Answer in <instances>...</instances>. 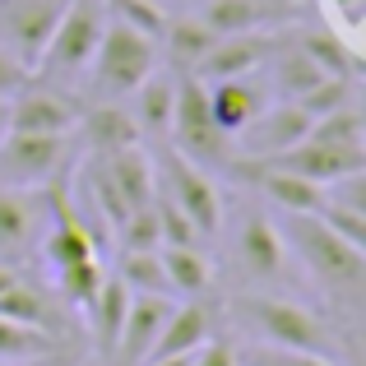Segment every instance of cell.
I'll return each instance as SVG.
<instances>
[{"mask_svg":"<svg viewBox=\"0 0 366 366\" xmlns=\"http://www.w3.org/2000/svg\"><path fill=\"white\" fill-rule=\"evenodd\" d=\"M172 102H177V74L158 65V70L130 93V117L139 125V134L162 139V134L172 130Z\"/></svg>","mask_w":366,"mask_h":366,"instance_id":"cell-22","label":"cell"},{"mask_svg":"<svg viewBox=\"0 0 366 366\" xmlns=\"http://www.w3.org/2000/svg\"><path fill=\"white\" fill-rule=\"evenodd\" d=\"M28 79H33V70H28L24 61H14V56L0 46V98H14V93L24 89Z\"/></svg>","mask_w":366,"mask_h":366,"instance_id":"cell-40","label":"cell"},{"mask_svg":"<svg viewBox=\"0 0 366 366\" xmlns=\"http://www.w3.org/2000/svg\"><path fill=\"white\" fill-rule=\"evenodd\" d=\"M0 315H9V320H19V325H33V330L51 334V339L61 334L56 330V320H61L56 302L37 283H28V278H14V283L0 292Z\"/></svg>","mask_w":366,"mask_h":366,"instance_id":"cell-26","label":"cell"},{"mask_svg":"<svg viewBox=\"0 0 366 366\" xmlns=\"http://www.w3.org/2000/svg\"><path fill=\"white\" fill-rule=\"evenodd\" d=\"M117 237H121V250H158V246H162V237H158V214H153V199L125 214V223L117 227Z\"/></svg>","mask_w":366,"mask_h":366,"instance_id":"cell-33","label":"cell"},{"mask_svg":"<svg viewBox=\"0 0 366 366\" xmlns=\"http://www.w3.org/2000/svg\"><path fill=\"white\" fill-rule=\"evenodd\" d=\"M172 311V297H153V292H130V306H125V320L117 334V348H112V366H144L158 343V330Z\"/></svg>","mask_w":366,"mask_h":366,"instance_id":"cell-12","label":"cell"},{"mask_svg":"<svg viewBox=\"0 0 366 366\" xmlns=\"http://www.w3.org/2000/svg\"><path fill=\"white\" fill-rule=\"evenodd\" d=\"M278 46L274 28L269 33H232V37H218L214 46L204 51V61L195 65V79H237V74H255L259 65L269 61V51Z\"/></svg>","mask_w":366,"mask_h":366,"instance_id":"cell-15","label":"cell"},{"mask_svg":"<svg viewBox=\"0 0 366 366\" xmlns=\"http://www.w3.org/2000/svg\"><path fill=\"white\" fill-rule=\"evenodd\" d=\"M209 112H214L218 130L223 134H242L259 112L269 107L264 89H259L250 74H237V79H209Z\"/></svg>","mask_w":366,"mask_h":366,"instance_id":"cell-19","label":"cell"},{"mask_svg":"<svg viewBox=\"0 0 366 366\" xmlns=\"http://www.w3.org/2000/svg\"><path fill=\"white\" fill-rule=\"evenodd\" d=\"M214 339V311H209L199 297H190V302H172L167 320H162L158 330V343H153L149 362L158 357H186V352H195L199 343Z\"/></svg>","mask_w":366,"mask_h":366,"instance_id":"cell-17","label":"cell"},{"mask_svg":"<svg viewBox=\"0 0 366 366\" xmlns=\"http://www.w3.org/2000/svg\"><path fill=\"white\" fill-rule=\"evenodd\" d=\"M246 366H339V357L325 352H297V348H274V343H255L246 352Z\"/></svg>","mask_w":366,"mask_h":366,"instance_id":"cell-36","label":"cell"},{"mask_svg":"<svg viewBox=\"0 0 366 366\" xmlns=\"http://www.w3.org/2000/svg\"><path fill=\"white\" fill-rule=\"evenodd\" d=\"M102 278H107V274H102V259H84V264L61 269V274H56V283H61V292L84 311V306L93 302V292L102 287Z\"/></svg>","mask_w":366,"mask_h":366,"instance_id":"cell-34","label":"cell"},{"mask_svg":"<svg viewBox=\"0 0 366 366\" xmlns=\"http://www.w3.org/2000/svg\"><path fill=\"white\" fill-rule=\"evenodd\" d=\"M14 278H19V274H14V264H5V259H0V292H5Z\"/></svg>","mask_w":366,"mask_h":366,"instance_id":"cell-41","label":"cell"},{"mask_svg":"<svg viewBox=\"0 0 366 366\" xmlns=\"http://www.w3.org/2000/svg\"><path fill=\"white\" fill-rule=\"evenodd\" d=\"M158 181H162V195L190 218V227L199 237H218V227H223V195H218L214 177L204 167H195L177 149H167L162 167H158Z\"/></svg>","mask_w":366,"mask_h":366,"instance_id":"cell-7","label":"cell"},{"mask_svg":"<svg viewBox=\"0 0 366 366\" xmlns=\"http://www.w3.org/2000/svg\"><path fill=\"white\" fill-rule=\"evenodd\" d=\"M46 223H51L46 186L42 190L0 186V255H24L33 242H42Z\"/></svg>","mask_w":366,"mask_h":366,"instance_id":"cell-13","label":"cell"},{"mask_svg":"<svg viewBox=\"0 0 366 366\" xmlns=\"http://www.w3.org/2000/svg\"><path fill=\"white\" fill-rule=\"evenodd\" d=\"M259 70H269L274 93H278V98H287V102H297L302 93H311L315 84L330 74V70H320V65H315L311 56H306L302 46L292 42V37H278V46L269 51V61L259 65Z\"/></svg>","mask_w":366,"mask_h":366,"instance_id":"cell-21","label":"cell"},{"mask_svg":"<svg viewBox=\"0 0 366 366\" xmlns=\"http://www.w3.org/2000/svg\"><path fill=\"white\" fill-rule=\"evenodd\" d=\"M144 366H190V352L186 357H158V362H144Z\"/></svg>","mask_w":366,"mask_h":366,"instance_id":"cell-42","label":"cell"},{"mask_svg":"<svg viewBox=\"0 0 366 366\" xmlns=\"http://www.w3.org/2000/svg\"><path fill=\"white\" fill-rule=\"evenodd\" d=\"M125 306H130V287H125L121 278H102V287L93 292V302L84 306V315H89V330H93V348H98L102 357H112V348H117Z\"/></svg>","mask_w":366,"mask_h":366,"instance_id":"cell-24","label":"cell"},{"mask_svg":"<svg viewBox=\"0 0 366 366\" xmlns=\"http://www.w3.org/2000/svg\"><path fill=\"white\" fill-rule=\"evenodd\" d=\"M269 162L315 181V186H330V181L348 177V172H366V144H330V139L306 134L302 144H292L287 153H278V158H269Z\"/></svg>","mask_w":366,"mask_h":366,"instance_id":"cell-11","label":"cell"},{"mask_svg":"<svg viewBox=\"0 0 366 366\" xmlns=\"http://www.w3.org/2000/svg\"><path fill=\"white\" fill-rule=\"evenodd\" d=\"M74 130L84 134V144H89L98 158H112V153H121V149L144 144L139 125H134V117H130V107H121V102H102V107L79 112V125H74Z\"/></svg>","mask_w":366,"mask_h":366,"instance_id":"cell-20","label":"cell"},{"mask_svg":"<svg viewBox=\"0 0 366 366\" xmlns=\"http://www.w3.org/2000/svg\"><path fill=\"white\" fill-rule=\"evenodd\" d=\"M79 125V102L65 89H51V84H33L9 98V130H28V134H74Z\"/></svg>","mask_w":366,"mask_h":366,"instance_id":"cell-9","label":"cell"},{"mask_svg":"<svg viewBox=\"0 0 366 366\" xmlns=\"http://www.w3.org/2000/svg\"><path fill=\"white\" fill-rule=\"evenodd\" d=\"M112 172V181H117V190L125 195V204L139 209L153 199V190H158V162L144 153V144H134V149H121L112 153V158H102Z\"/></svg>","mask_w":366,"mask_h":366,"instance_id":"cell-25","label":"cell"},{"mask_svg":"<svg viewBox=\"0 0 366 366\" xmlns=\"http://www.w3.org/2000/svg\"><path fill=\"white\" fill-rule=\"evenodd\" d=\"M56 352V339L42 330H33V325H19L9 320V315H0V362H42Z\"/></svg>","mask_w":366,"mask_h":366,"instance_id":"cell-28","label":"cell"},{"mask_svg":"<svg viewBox=\"0 0 366 366\" xmlns=\"http://www.w3.org/2000/svg\"><path fill=\"white\" fill-rule=\"evenodd\" d=\"M158 42H167V56H172V61H177L181 70L190 74L199 61H204V51H209V46L218 42V33H214V28H209L199 14H195V19H177V24L167 19V28H162V37H158Z\"/></svg>","mask_w":366,"mask_h":366,"instance_id":"cell-27","label":"cell"},{"mask_svg":"<svg viewBox=\"0 0 366 366\" xmlns=\"http://www.w3.org/2000/svg\"><path fill=\"white\" fill-rule=\"evenodd\" d=\"M292 14H297L292 0H204V9H199V19H204L218 37L269 33V28L287 24Z\"/></svg>","mask_w":366,"mask_h":366,"instance_id":"cell-16","label":"cell"},{"mask_svg":"<svg viewBox=\"0 0 366 366\" xmlns=\"http://www.w3.org/2000/svg\"><path fill=\"white\" fill-rule=\"evenodd\" d=\"M348 102H352V74H325L311 93L297 98V107H302L311 121H320V117H330V112L348 107Z\"/></svg>","mask_w":366,"mask_h":366,"instance_id":"cell-30","label":"cell"},{"mask_svg":"<svg viewBox=\"0 0 366 366\" xmlns=\"http://www.w3.org/2000/svg\"><path fill=\"white\" fill-rule=\"evenodd\" d=\"M5 130H9V98H0V139H5Z\"/></svg>","mask_w":366,"mask_h":366,"instance_id":"cell-43","label":"cell"},{"mask_svg":"<svg viewBox=\"0 0 366 366\" xmlns=\"http://www.w3.org/2000/svg\"><path fill=\"white\" fill-rule=\"evenodd\" d=\"M117 278L130 287V292L172 297V292H167V274H162V255H158V250H121Z\"/></svg>","mask_w":366,"mask_h":366,"instance_id":"cell-29","label":"cell"},{"mask_svg":"<svg viewBox=\"0 0 366 366\" xmlns=\"http://www.w3.org/2000/svg\"><path fill=\"white\" fill-rule=\"evenodd\" d=\"M172 149L181 158H190L195 167H227L232 162V149L227 139L232 134L218 130L214 112H209V89L204 79L177 70V102H172Z\"/></svg>","mask_w":366,"mask_h":366,"instance_id":"cell-5","label":"cell"},{"mask_svg":"<svg viewBox=\"0 0 366 366\" xmlns=\"http://www.w3.org/2000/svg\"><path fill=\"white\" fill-rule=\"evenodd\" d=\"M190 366H242V357H237L232 343L209 339V343H199V348L190 352Z\"/></svg>","mask_w":366,"mask_h":366,"instance_id":"cell-39","label":"cell"},{"mask_svg":"<svg viewBox=\"0 0 366 366\" xmlns=\"http://www.w3.org/2000/svg\"><path fill=\"white\" fill-rule=\"evenodd\" d=\"M315 218H320L325 227H334V232H339L343 242L366 246V209H343V204H334V199H325Z\"/></svg>","mask_w":366,"mask_h":366,"instance_id":"cell-37","label":"cell"},{"mask_svg":"<svg viewBox=\"0 0 366 366\" xmlns=\"http://www.w3.org/2000/svg\"><path fill=\"white\" fill-rule=\"evenodd\" d=\"M237 259H242L250 283H283L292 274V250H287L278 223L264 214L242 218V227H237Z\"/></svg>","mask_w":366,"mask_h":366,"instance_id":"cell-10","label":"cell"},{"mask_svg":"<svg viewBox=\"0 0 366 366\" xmlns=\"http://www.w3.org/2000/svg\"><path fill=\"white\" fill-rule=\"evenodd\" d=\"M89 190H93V204H98V214L107 218L112 227H121L125 214H130V204H125V195L117 190V181H112V172H107V162H102V158L89 167Z\"/></svg>","mask_w":366,"mask_h":366,"instance_id":"cell-31","label":"cell"},{"mask_svg":"<svg viewBox=\"0 0 366 366\" xmlns=\"http://www.w3.org/2000/svg\"><path fill=\"white\" fill-rule=\"evenodd\" d=\"M102 28H107V0H70L65 14L56 19L51 37L37 51L33 79L51 84V89H70L74 79H84L102 42Z\"/></svg>","mask_w":366,"mask_h":366,"instance_id":"cell-3","label":"cell"},{"mask_svg":"<svg viewBox=\"0 0 366 366\" xmlns=\"http://www.w3.org/2000/svg\"><path fill=\"white\" fill-rule=\"evenodd\" d=\"M153 214H158V237H162V246H199L204 237L190 227V218L181 214L177 204H172L162 190H153Z\"/></svg>","mask_w":366,"mask_h":366,"instance_id":"cell-32","label":"cell"},{"mask_svg":"<svg viewBox=\"0 0 366 366\" xmlns=\"http://www.w3.org/2000/svg\"><path fill=\"white\" fill-rule=\"evenodd\" d=\"M158 255L172 302H190V297H204L214 287V264L199 246H158Z\"/></svg>","mask_w":366,"mask_h":366,"instance_id":"cell-23","label":"cell"},{"mask_svg":"<svg viewBox=\"0 0 366 366\" xmlns=\"http://www.w3.org/2000/svg\"><path fill=\"white\" fill-rule=\"evenodd\" d=\"M162 51H158V37L139 33V28L121 24V19L107 14V28H102V42L93 51V65H89V84L98 98L117 102V98H130L153 70H158Z\"/></svg>","mask_w":366,"mask_h":366,"instance_id":"cell-4","label":"cell"},{"mask_svg":"<svg viewBox=\"0 0 366 366\" xmlns=\"http://www.w3.org/2000/svg\"><path fill=\"white\" fill-rule=\"evenodd\" d=\"M242 134H250V139L242 144L246 149V158H255V162H269V158H278V153H287L292 144H302L306 134H311V117H306L297 102H287V98H278L274 107H264L255 121L246 125Z\"/></svg>","mask_w":366,"mask_h":366,"instance_id":"cell-14","label":"cell"},{"mask_svg":"<svg viewBox=\"0 0 366 366\" xmlns=\"http://www.w3.org/2000/svg\"><path fill=\"white\" fill-rule=\"evenodd\" d=\"M232 315L255 334L259 343L274 348H297V352H339V334L325 315H315L311 306L292 302V297H274V292H242L232 297Z\"/></svg>","mask_w":366,"mask_h":366,"instance_id":"cell-2","label":"cell"},{"mask_svg":"<svg viewBox=\"0 0 366 366\" xmlns=\"http://www.w3.org/2000/svg\"><path fill=\"white\" fill-rule=\"evenodd\" d=\"M0 366H5V362H0Z\"/></svg>","mask_w":366,"mask_h":366,"instance_id":"cell-44","label":"cell"},{"mask_svg":"<svg viewBox=\"0 0 366 366\" xmlns=\"http://www.w3.org/2000/svg\"><path fill=\"white\" fill-rule=\"evenodd\" d=\"M65 5L70 0H0V46L33 70L37 51L51 37L56 19L65 14Z\"/></svg>","mask_w":366,"mask_h":366,"instance_id":"cell-8","label":"cell"},{"mask_svg":"<svg viewBox=\"0 0 366 366\" xmlns=\"http://www.w3.org/2000/svg\"><path fill=\"white\" fill-rule=\"evenodd\" d=\"M70 158V134H28L5 130L0 139V186L14 190H42L56 181V172Z\"/></svg>","mask_w":366,"mask_h":366,"instance_id":"cell-6","label":"cell"},{"mask_svg":"<svg viewBox=\"0 0 366 366\" xmlns=\"http://www.w3.org/2000/svg\"><path fill=\"white\" fill-rule=\"evenodd\" d=\"M325 19H330V28L339 37H348L352 46H357V33H362V14H366V0H320Z\"/></svg>","mask_w":366,"mask_h":366,"instance_id":"cell-38","label":"cell"},{"mask_svg":"<svg viewBox=\"0 0 366 366\" xmlns=\"http://www.w3.org/2000/svg\"><path fill=\"white\" fill-rule=\"evenodd\" d=\"M107 14L149 37H162V28H167V14L158 9V0H107Z\"/></svg>","mask_w":366,"mask_h":366,"instance_id":"cell-35","label":"cell"},{"mask_svg":"<svg viewBox=\"0 0 366 366\" xmlns=\"http://www.w3.org/2000/svg\"><path fill=\"white\" fill-rule=\"evenodd\" d=\"M292 259L306 269L311 283H320L334 302L343 306H357L362 302V287H366V246L343 242L334 227H325L315 214H283L278 223Z\"/></svg>","mask_w":366,"mask_h":366,"instance_id":"cell-1","label":"cell"},{"mask_svg":"<svg viewBox=\"0 0 366 366\" xmlns=\"http://www.w3.org/2000/svg\"><path fill=\"white\" fill-rule=\"evenodd\" d=\"M237 172H250V177H255L259 195H264L269 204L278 209V214H320V204H325V186L297 177V172L274 167V162H255V167H250V162H242Z\"/></svg>","mask_w":366,"mask_h":366,"instance_id":"cell-18","label":"cell"}]
</instances>
